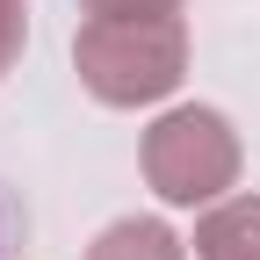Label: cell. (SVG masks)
Segmentation results:
<instances>
[{
	"mask_svg": "<svg viewBox=\"0 0 260 260\" xmlns=\"http://www.w3.org/2000/svg\"><path fill=\"white\" fill-rule=\"evenodd\" d=\"M0 260H8V217H0Z\"/></svg>",
	"mask_w": 260,
	"mask_h": 260,
	"instance_id": "cell-7",
	"label": "cell"
},
{
	"mask_svg": "<svg viewBox=\"0 0 260 260\" xmlns=\"http://www.w3.org/2000/svg\"><path fill=\"white\" fill-rule=\"evenodd\" d=\"M145 181L159 203H174V210H195V203H224V195L239 188V167H246V145H239V130L224 109H203V102H181L167 109L152 130H145Z\"/></svg>",
	"mask_w": 260,
	"mask_h": 260,
	"instance_id": "cell-2",
	"label": "cell"
},
{
	"mask_svg": "<svg viewBox=\"0 0 260 260\" xmlns=\"http://www.w3.org/2000/svg\"><path fill=\"white\" fill-rule=\"evenodd\" d=\"M73 73L102 109H152L188 80L181 15H87L73 37Z\"/></svg>",
	"mask_w": 260,
	"mask_h": 260,
	"instance_id": "cell-1",
	"label": "cell"
},
{
	"mask_svg": "<svg viewBox=\"0 0 260 260\" xmlns=\"http://www.w3.org/2000/svg\"><path fill=\"white\" fill-rule=\"evenodd\" d=\"M87 260H195V253H188V239L174 224H159V217H116L109 232L87 246Z\"/></svg>",
	"mask_w": 260,
	"mask_h": 260,
	"instance_id": "cell-4",
	"label": "cell"
},
{
	"mask_svg": "<svg viewBox=\"0 0 260 260\" xmlns=\"http://www.w3.org/2000/svg\"><path fill=\"white\" fill-rule=\"evenodd\" d=\"M29 51V0H0V80L22 65Z\"/></svg>",
	"mask_w": 260,
	"mask_h": 260,
	"instance_id": "cell-5",
	"label": "cell"
},
{
	"mask_svg": "<svg viewBox=\"0 0 260 260\" xmlns=\"http://www.w3.org/2000/svg\"><path fill=\"white\" fill-rule=\"evenodd\" d=\"M87 15H181V0H80Z\"/></svg>",
	"mask_w": 260,
	"mask_h": 260,
	"instance_id": "cell-6",
	"label": "cell"
},
{
	"mask_svg": "<svg viewBox=\"0 0 260 260\" xmlns=\"http://www.w3.org/2000/svg\"><path fill=\"white\" fill-rule=\"evenodd\" d=\"M195 260H260V195H224L195 217Z\"/></svg>",
	"mask_w": 260,
	"mask_h": 260,
	"instance_id": "cell-3",
	"label": "cell"
}]
</instances>
